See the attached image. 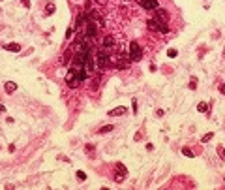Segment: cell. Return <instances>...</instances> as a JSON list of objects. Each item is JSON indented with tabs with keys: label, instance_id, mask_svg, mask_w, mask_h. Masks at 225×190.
I'll list each match as a JSON object with an SVG mask.
<instances>
[{
	"label": "cell",
	"instance_id": "obj_1",
	"mask_svg": "<svg viewBox=\"0 0 225 190\" xmlns=\"http://www.w3.org/2000/svg\"><path fill=\"white\" fill-rule=\"evenodd\" d=\"M109 51L111 49H105V47H101L100 51H98V57L94 58V68H98V70H105V68H109V66L113 64V57L109 55Z\"/></svg>",
	"mask_w": 225,
	"mask_h": 190
},
{
	"label": "cell",
	"instance_id": "obj_2",
	"mask_svg": "<svg viewBox=\"0 0 225 190\" xmlns=\"http://www.w3.org/2000/svg\"><path fill=\"white\" fill-rule=\"evenodd\" d=\"M147 26L150 30H156V32H161V34H167L169 32V25L163 21H158V19H150L147 23Z\"/></svg>",
	"mask_w": 225,
	"mask_h": 190
},
{
	"label": "cell",
	"instance_id": "obj_3",
	"mask_svg": "<svg viewBox=\"0 0 225 190\" xmlns=\"http://www.w3.org/2000/svg\"><path fill=\"white\" fill-rule=\"evenodd\" d=\"M114 181H116V183H124V179L126 177H128V168H126L124 164H122V162H116V164H114Z\"/></svg>",
	"mask_w": 225,
	"mask_h": 190
},
{
	"label": "cell",
	"instance_id": "obj_4",
	"mask_svg": "<svg viewBox=\"0 0 225 190\" xmlns=\"http://www.w3.org/2000/svg\"><path fill=\"white\" fill-rule=\"evenodd\" d=\"M141 57H143V47L137 42H131L129 43V60H141Z\"/></svg>",
	"mask_w": 225,
	"mask_h": 190
},
{
	"label": "cell",
	"instance_id": "obj_5",
	"mask_svg": "<svg viewBox=\"0 0 225 190\" xmlns=\"http://www.w3.org/2000/svg\"><path fill=\"white\" fill-rule=\"evenodd\" d=\"M66 83H68V87L69 89H77L79 85H81V79H79L77 76H75V74L72 72V70H68V76H66Z\"/></svg>",
	"mask_w": 225,
	"mask_h": 190
},
{
	"label": "cell",
	"instance_id": "obj_6",
	"mask_svg": "<svg viewBox=\"0 0 225 190\" xmlns=\"http://www.w3.org/2000/svg\"><path fill=\"white\" fill-rule=\"evenodd\" d=\"M137 2L143 6V10H147V11H154V10H158L160 8V2L158 0H137Z\"/></svg>",
	"mask_w": 225,
	"mask_h": 190
},
{
	"label": "cell",
	"instance_id": "obj_7",
	"mask_svg": "<svg viewBox=\"0 0 225 190\" xmlns=\"http://www.w3.org/2000/svg\"><path fill=\"white\" fill-rule=\"evenodd\" d=\"M124 113H128V105H118V107L109 109V111H107L109 117H120V115H124Z\"/></svg>",
	"mask_w": 225,
	"mask_h": 190
},
{
	"label": "cell",
	"instance_id": "obj_8",
	"mask_svg": "<svg viewBox=\"0 0 225 190\" xmlns=\"http://www.w3.org/2000/svg\"><path fill=\"white\" fill-rule=\"evenodd\" d=\"M154 11H156L154 19H158V21H163V23H167V19H169V13L163 10V8H158V10H154Z\"/></svg>",
	"mask_w": 225,
	"mask_h": 190
},
{
	"label": "cell",
	"instance_id": "obj_9",
	"mask_svg": "<svg viewBox=\"0 0 225 190\" xmlns=\"http://www.w3.org/2000/svg\"><path fill=\"white\" fill-rule=\"evenodd\" d=\"M85 23H88V13H79V17H77V21H75V28H81Z\"/></svg>",
	"mask_w": 225,
	"mask_h": 190
},
{
	"label": "cell",
	"instance_id": "obj_10",
	"mask_svg": "<svg viewBox=\"0 0 225 190\" xmlns=\"http://www.w3.org/2000/svg\"><path fill=\"white\" fill-rule=\"evenodd\" d=\"M4 90H6L8 94H13L15 90H17V83H13V81H6V83H4Z\"/></svg>",
	"mask_w": 225,
	"mask_h": 190
},
{
	"label": "cell",
	"instance_id": "obj_11",
	"mask_svg": "<svg viewBox=\"0 0 225 190\" xmlns=\"http://www.w3.org/2000/svg\"><path fill=\"white\" fill-rule=\"evenodd\" d=\"M4 49H6V51H11V53H19V51H21V45H19V43H15V42H11V43H6V45H4Z\"/></svg>",
	"mask_w": 225,
	"mask_h": 190
},
{
	"label": "cell",
	"instance_id": "obj_12",
	"mask_svg": "<svg viewBox=\"0 0 225 190\" xmlns=\"http://www.w3.org/2000/svg\"><path fill=\"white\" fill-rule=\"evenodd\" d=\"M103 47H105V49H113V47H114V38L111 36V34L103 38Z\"/></svg>",
	"mask_w": 225,
	"mask_h": 190
},
{
	"label": "cell",
	"instance_id": "obj_13",
	"mask_svg": "<svg viewBox=\"0 0 225 190\" xmlns=\"http://www.w3.org/2000/svg\"><path fill=\"white\" fill-rule=\"evenodd\" d=\"M54 11H56V6H54L53 2H47V6H45V15H53Z\"/></svg>",
	"mask_w": 225,
	"mask_h": 190
},
{
	"label": "cell",
	"instance_id": "obj_14",
	"mask_svg": "<svg viewBox=\"0 0 225 190\" xmlns=\"http://www.w3.org/2000/svg\"><path fill=\"white\" fill-rule=\"evenodd\" d=\"M126 60H128V58H124V57H120V58H118V62H116V64H114V66H116V68H120V70H124V68H128V62H126Z\"/></svg>",
	"mask_w": 225,
	"mask_h": 190
},
{
	"label": "cell",
	"instance_id": "obj_15",
	"mask_svg": "<svg viewBox=\"0 0 225 190\" xmlns=\"http://www.w3.org/2000/svg\"><path fill=\"white\" fill-rule=\"evenodd\" d=\"M197 111H199V113H208V111H210V107H208V104L201 102V104L197 105Z\"/></svg>",
	"mask_w": 225,
	"mask_h": 190
},
{
	"label": "cell",
	"instance_id": "obj_16",
	"mask_svg": "<svg viewBox=\"0 0 225 190\" xmlns=\"http://www.w3.org/2000/svg\"><path fill=\"white\" fill-rule=\"evenodd\" d=\"M113 128H114L113 124H107V126H101V128H100V134H109V132H113Z\"/></svg>",
	"mask_w": 225,
	"mask_h": 190
},
{
	"label": "cell",
	"instance_id": "obj_17",
	"mask_svg": "<svg viewBox=\"0 0 225 190\" xmlns=\"http://www.w3.org/2000/svg\"><path fill=\"white\" fill-rule=\"evenodd\" d=\"M216 151H218L219 158H222V160L225 162V147H223V145H218V149H216Z\"/></svg>",
	"mask_w": 225,
	"mask_h": 190
},
{
	"label": "cell",
	"instance_id": "obj_18",
	"mask_svg": "<svg viewBox=\"0 0 225 190\" xmlns=\"http://www.w3.org/2000/svg\"><path fill=\"white\" fill-rule=\"evenodd\" d=\"M212 137H214V132H208V134H204V136L201 137V141H203V143H206V141H210Z\"/></svg>",
	"mask_w": 225,
	"mask_h": 190
},
{
	"label": "cell",
	"instance_id": "obj_19",
	"mask_svg": "<svg viewBox=\"0 0 225 190\" xmlns=\"http://www.w3.org/2000/svg\"><path fill=\"white\" fill-rule=\"evenodd\" d=\"M182 154H184V156H188V158H193V156H195V154H193V151H191V149H188V147L182 149Z\"/></svg>",
	"mask_w": 225,
	"mask_h": 190
},
{
	"label": "cell",
	"instance_id": "obj_20",
	"mask_svg": "<svg viewBox=\"0 0 225 190\" xmlns=\"http://www.w3.org/2000/svg\"><path fill=\"white\" fill-rule=\"evenodd\" d=\"M75 175H77V179H79V181H86V173H85V171H81V169H79V171L75 173Z\"/></svg>",
	"mask_w": 225,
	"mask_h": 190
},
{
	"label": "cell",
	"instance_id": "obj_21",
	"mask_svg": "<svg viewBox=\"0 0 225 190\" xmlns=\"http://www.w3.org/2000/svg\"><path fill=\"white\" fill-rule=\"evenodd\" d=\"M197 89V77H191V81H189V90H195Z\"/></svg>",
	"mask_w": 225,
	"mask_h": 190
},
{
	"label": "cell",
	"instance_id": "obj_22",
	"mask_svg": "<svg viewBox=\"0 0 225 190\" xmlns=\"http://www.w3.org/2000/svg\"><path fill=\"white\" fill-rule=\"evenodd\" d=\"M167 55H169L171 58H175L176 55H178V51H176V49H169V51H167Z\"/></svg>",
	"mask_w": 225,
	"mask_h": 190
},
{
	"label": "cell",
	"instance_id": "obj_23",
	"mask_svg": "<svg viewBox=\"0 0 225 190\" xmlns=\"http://www.w3.org/2000/svg\"><path fill=\"white\" fill-rule=\"evenodd\" d=\"M98 85H100V76H96V77L92 79V89H94V87H98Z\"/></svg>",
	"mask_w": 225,
	"mask_h": 190
},
{
	"label": "cell",
	"instance_id": "obj_24",
	"mask_svg": "<svg viewBox=\"0 0 225 190\" xmlns=\"http://www.w3.org/2000/svg\"><path fill=\"white\" fill-rule=\"evenodd\" d=\"M131 109H133V113H137V109H139V107H137V100H135V98L131 100Z\"/></svg>",
	"mask_w": 225,
	"mask_h": 190
},
{
	"label": "cell",
	"instance_id": "obj_25",
	"mask_svg": "<svg viewBox=\"0 0 225 190\" xmlns=\"http://www.w3.org/2000/svg\"><path fill=\"white\" fill-rule=\"evenodd\" d=\"M72 36H73V28H68L66 30V40H69Z\"/></svg>",
	"mask_w": 225,
	"mask_h": 190
},
{
	"label": "cell",
	"instance_id": "obj_26",
	"mask_svg": "<svg viewBox=\"0 0 225 190\" xmlns=\"http://www.w3.org/2000/svg\"><path fill=\"white\" fill-rule=\"evenodd\" d=\"M219 92L225 96V83H219Z\"/></svg>",
	"mask_w": 225,
	"mask_h": 190
},
{
	"label": "cell",
	"instance_id": "obj_27",
	"mask_svg": "<svg viewBox=\"0 0 225 190\" xmlns=\"http://www.w3.org/2000/svg\"><path fill=\"white\" fill-rule=\"evenodd\" d=\"M21 4H23L25 8H30V0H21Z\"/></svg>",
	"mask_w": 225,
	"mask_h": 190
},
{
	"label": "cell",
	"instance_id": "obj_28",
	"mask_svg": "<svg viewBox=\"0 0 225 190\" xmlns=\"http://www.w3.org/2000/svg\"><path fill=\"white\" fill-rule=\"evenodd\" d=\"M98 4H101V6H105V4H107V0H96Z\"/></svg>",
	"mask_w": 225,
	"mask_h": 190
},
{
	"label": "cell",
	"instance_id": "obj_29",
	"mask_svg": "<svg viewBox=\"0 0 225 190\" xmlns=\"http://www.w3.org/2000/svg\"><path fill=\"white\" fill-rule=\"evenodd\" d=\"M4 111H6V107H4V105L0 104V113H4Z\"/></svg>",
	"mask_w": 225,
	"mask_h": 190
},
{
	"label": "cell",
	"instance_id": "obj_30",
	"mask_svg": "<svg viewBox=\"0 0 225 190\" xmlns=\"http://www.w3.org/2000/svg\"><path fill=\"white\" fill-rule=\"evenodd\" d=\"M223 58H225V51H223Z\"/></svg>",
	"mask_w": 225,
	"mask_h": 190
},
{
	"label": "cell",
	"instance_id": "obj_31",
	"mask_svg": "<svg viewBox=\"0 0 225 190\" xmlns=\"http://www.w3.org/2000/svg\"><path fill=\"white\" fill-rule=\"evenodd\" d=\"M124 2H128V0H124Z\"/></svg>",
	"mask_w": 225,
	"mask_h": 190
}]
</instances>
